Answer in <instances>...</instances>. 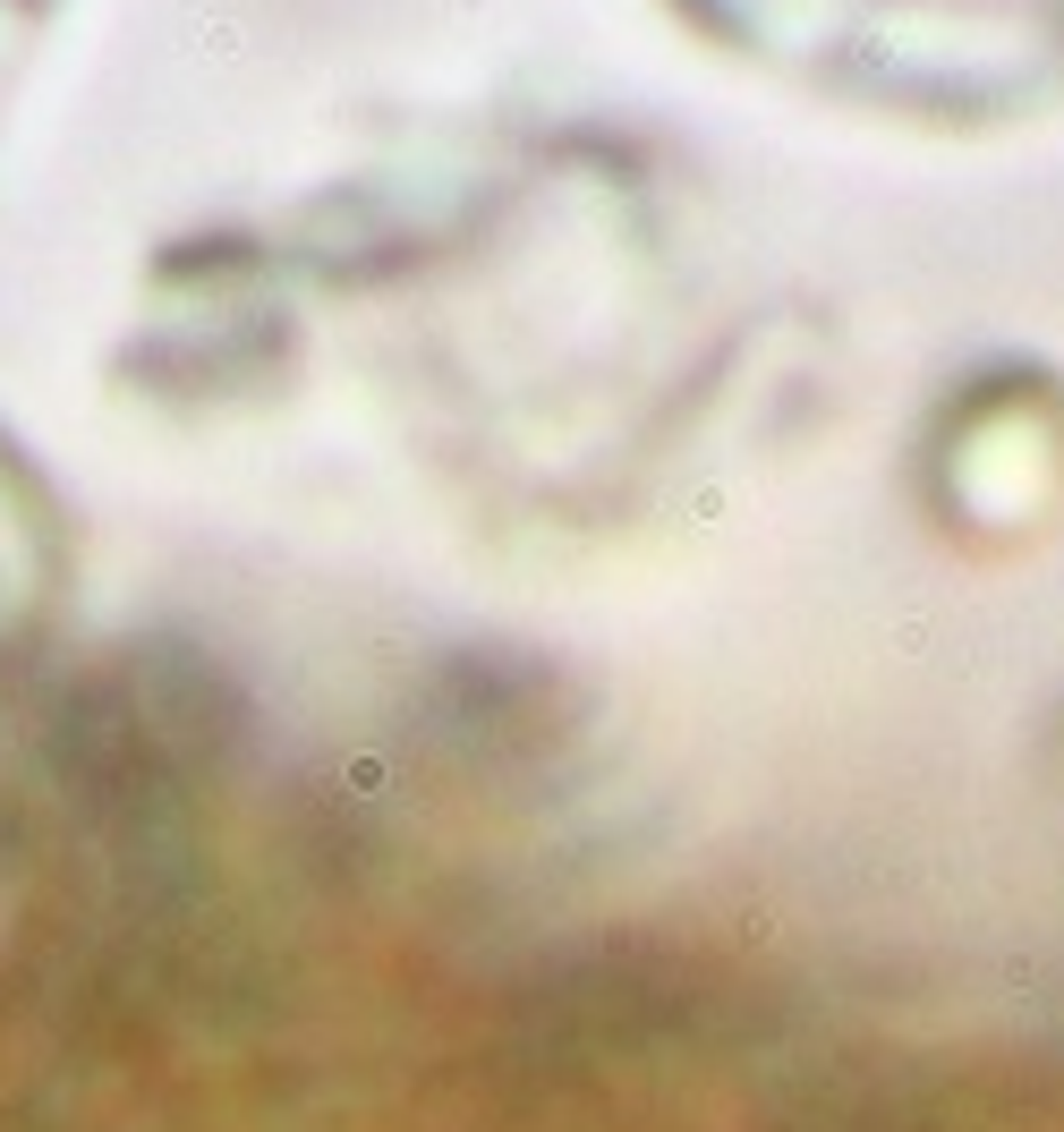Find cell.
<instances>
[{"label": "cell", "mask_w": 1064, "mask_h": 1132, "mask_svg": "<svg viewBox=\"0 0 1064 1132\" xmlns=\"http://www.w3.org/2000/svg\"><path fill=\"white\" fill-rule=\"evenodd\" d=\"M851 43L894 86L954 111L1064 102V0H844Z\"/></svg>", "instance_id": "6da1fadb"}]
</instances>
